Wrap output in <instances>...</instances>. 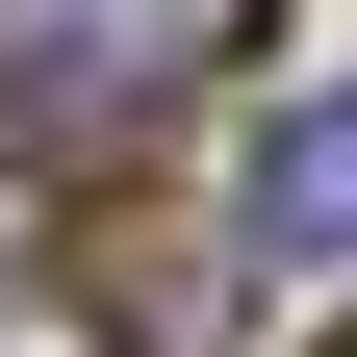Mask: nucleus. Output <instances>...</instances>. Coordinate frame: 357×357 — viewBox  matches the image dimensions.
<instances>
[{"mask_svg":"<svg viewBox=\"0 0 357 357\" xmlns=\"http://www.w3.org/2000/svg\"><path fill=\"white\" fill-rule=\"evenodd\" d=\"M255 0H0V128H52V153H128L178 77H230Z\"/></svg>","mask_w":357,"mask_h":357,"instance_id":"obj_1","label":"nucleus"},{"mask_svg":"<svg viewBox=\"0 0 357 357\" xmlns=\"http://www.w3.org/2000/svg\"><path fill=\"white\" fill-rule=\"evenodd\" d=\"M255 255H357V102H281L255 128Z\"/></svg>","mask_w":357,"mask_h":357,"instance_id":"obj_2","label":"nucleus"},{"mask_svg":"<svg viewBox=\"0 0 357 357\" xmlns=\"http://www.w3.org/2000/svg\"><path fill=\"white\" fill-rule=\"evenodd\" d=\"M332 357H357V332H332Z\"/></svg>","mask_w":357,"mask_h":357,"instance_id":"obj_3","label":"nucleus"}]
</instances>
